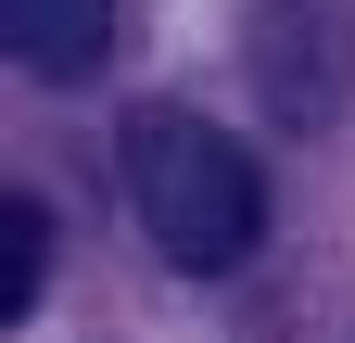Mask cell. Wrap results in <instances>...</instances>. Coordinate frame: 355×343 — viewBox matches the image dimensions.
<instances>
[{"instance_id": "7a4b0ae2", "label": "cell", "mask_w": 355, "mask_h": 343, "mask_svg": "<svg viewBox=\"0 0 355 343\" xmlns=\"http://www.w3.org/2000/svg\"><path fill=\"white\" fill-rule=\"evenodd\" d=\"M0 38L26 76H89L114 51V0H0Z\"/></svg>"}, {"instance_id": "3957f363", "label": "cell", "mask_w": 355, "mask_h": 343, "mask_svg": "<svg viewBox=\"0 0 355 343\" xmlns=\"http://www.w3.org/2000/svg\"><path fill=\"white\" fill-rule=\"evenodd\" d=\"M38 267H51V217H38V203L13 191V203H0V331L38 306Z\"/></svg>"}, {"instance_id": "6da1fadb", "label": "cell", "mask_w": 355, "mask_h": 343, "mask_svg": "<svg viewBox=\"0 0 355 343\" xmlns=\"http://www.w3.org/2000/svg\"><path fill=\"white\" fill-rule=\"evenodd\" d=\"M127 191H140V229L165 267L191 280H229L241 254L266 242V178L229 127L203 115H140V140H127Z\"/></svg>"}]
</instances>
